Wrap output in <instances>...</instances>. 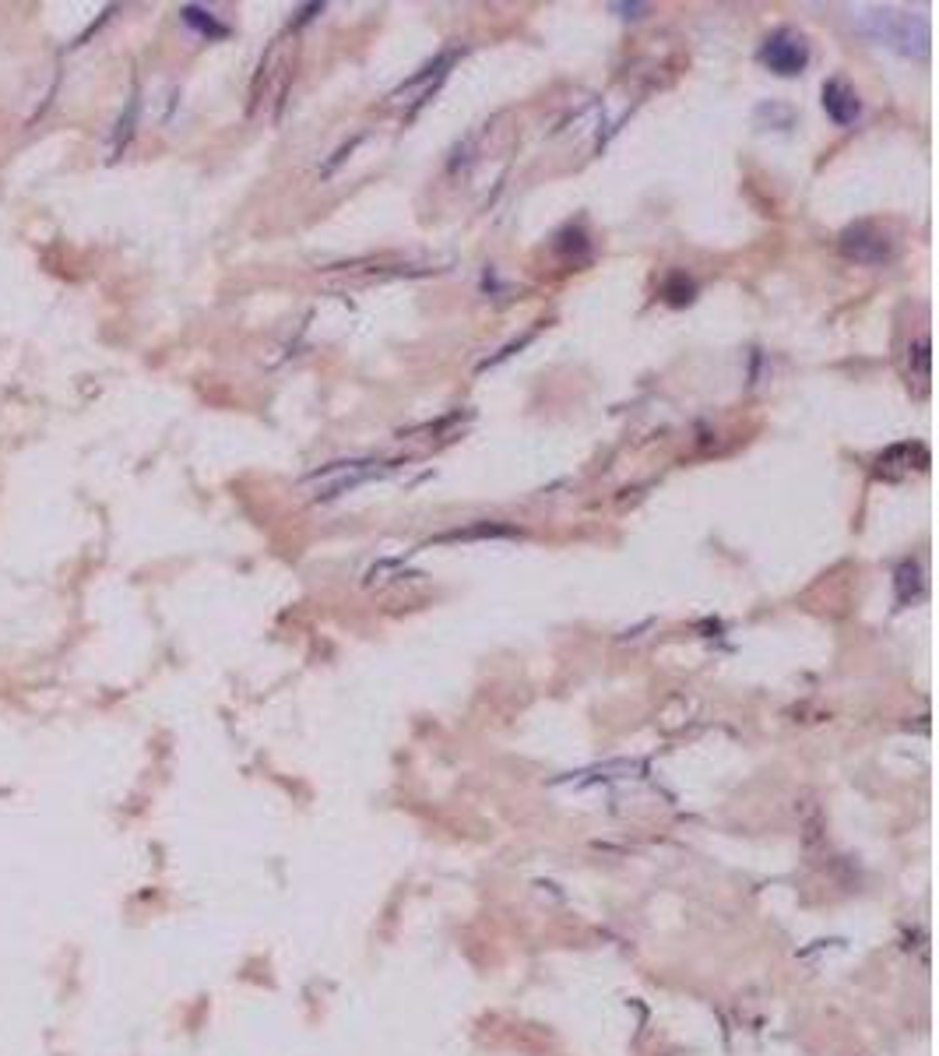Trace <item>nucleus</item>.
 I'll list each match as a JSON object with an SVG mask.
<instances>
[{
    "instance_id": "7ed1b4c3",
    "label": "nucleus",
    "mask_w": 939,
    "mask_h": 1056,
    "mask_svg": "<svg viewBox=\"0 0 939 1056\" xmlns=\"http://www.w3.org/2000/svg\"><path fill=\"white\" fill-rule=\"evenodd\" d=\"M841 250H845L852 261H863V264H880L890 258V244L869 226H852L845 236H841Z\"/></svg>"
},
{
    "instance_id": "f03ea898",
    "label": "nucleus",
    "mask_w": 939,
    "mask_h": 1056,
    "mask_svg": "<svg viewBox=\"0 0 939 1056\" xmlns=\"http://www.w3.org/2000/svg\"><path fill=\"white\" fill-rule=\"evenodd\" d=\"M872 25H877V36L887 46H898L901 54H912V50H926V39L912 36V19L908 14H898V11H872L869 14Z\"/></svg>"
},
{
    "instance_id": "20e7f679",
    "label": "nucleus",
    "mask_w": 939,
    "mask_h": 1056,
    "mask_svg": "<svg viewBox=\"0 0 939 1056\" xmlns=\"http://www.w3.org/2000/svg\"><path fill=\"white\" fill-rule=\"evenodd\" d=\"M823 109H827V117L837 123V128H848V123L858 120V109H863V106H858L855 92L845 82H837V78H834V82L823 85Z\"/></svg>"
},
{
    "instance_id": "f257e3e1",
    "label": "nucleus",
    "mask_w": 939,
    "mask_h": 1056,
    "mask_svg": "<svg viewBox=\"0 0 939 1056\" xmlns=\"http://www.w3.org/2000/svg\"><path fill=\"white\" fill-rule=\"evenodd\" d=\"M760 60L768 64L774 74H799L806 68V60H809V46L799 33H788V28H782V33H774L768 36V43L760 46Z\"/></svg>"
}]
</instances>
